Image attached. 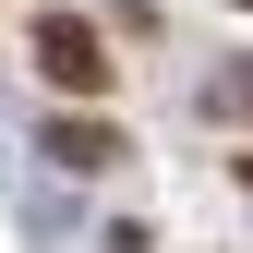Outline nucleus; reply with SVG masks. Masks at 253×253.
Instances as JSON below:
<instances>
[{
    "mask_svg": "<svg viewBox=\"0 0 253 253\" xmlns=\"http://www.w3.org/2000/svg\"><path fill=\"white\" fill-rule=\"evenodd\" d=\"M37 73H48V84H73V97H109L121 60H109V37H97L84 12H48V24H37Z\"/></svg>",
    "mask_w": 253,
    "mask_h": 253,
    "instance_id": "nucleus-1",
    "label": "nucleus"
},
{
    "mask_svg": "<svg viewBox=\"0 0 253 253\" xmlns=\"http://www.w3.org/2000/svg\"><path fill=\"white\" fill-rule=\"evenodd\" d=\"M48 157H60V169H121V133H109V121H60Z\"/></svg>",
    "mask_w": 253,
    "mask_h": 253,
    "instance_id": "nucleus-2",
    "label": "nucleus"
}]
</instances>
